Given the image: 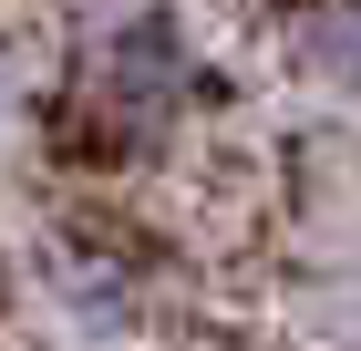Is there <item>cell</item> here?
Returning <instances> with one entry per match:
<instances>
[{
    "label": "cell",
    "mask_w": 361,
    "mask_h": 351,
    "mask_svg": "<svg viewBox=\"0 0 361 351\" xmlns=\"http://www.w3.org/2000/svg\"><path fill=\"white\" fill-rule=\"evenodd\" d=\"M310 62H320V73H341V83H361V11H351V0L310 21Z\"/></svg>",
    "instance_id": "cell-1"
}]
</instances>
